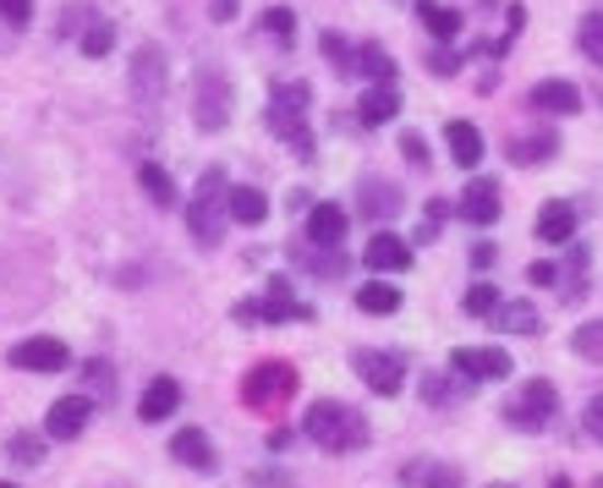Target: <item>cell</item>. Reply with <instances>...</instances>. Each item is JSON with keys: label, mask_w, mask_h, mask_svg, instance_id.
<instances>
[{"label": "cell", "mask_w": 603, "mask_h": 488, "mask_svg": "<svg viewBox=\"0 0 603 488\" xmlns=\"http://www.w3.org/2000/svg\"><path fill=\"white\" fill-rule=\"evenodd\" d=\"M499 286H488V280H477V286H466V297H461V307L472 313V318H494L499 313Z\"/></svg>", "instance_id": "obj_32"}, {"label": "cell", "mask_w": 603, "mask_h": 488, "mask_svg": "<svg viewBox=\"0 0 603 488\" xmlns=\"http://www.w3.org/2000/svg\"><path fill=\"white\" fill-rule=\"evenodd\" d=\"M286 318H313V307L297 302L291 280H269V291H264V302H258V324H286Z\"/></svg>", "instance_id": "obj_18"}, {"label": "cell", "mask_w": 603, "mask_h": 488, "mask_svg": "<svg viewBox=\"0 0 603 488\" xmlns=\"http://www.w3.org/2000/svg\"><path fill=\"white\" fill-rule=\"evenodd\" d=\"M7 362H12L18 373H67L72 351H67V340H56V335H28V340H18V346L7 351Z\"/></svg>", "instance_id": "obj_8"}, {"label": "cell", "mask_w": 603, "mask_h": 488, "mask_svg": "<svg viewBox=\"0 0 603 488\" xmlns=\"http://www.w3.org/2000/svg\"><path fill=\"white\" fill-rule=\"evenodd\" d=\"M537 242L543 247H570L576 242V204H565V198H548L543 209H537Z\"/></svg>", "instance_id": "obj_15"}, {"label": "cell", "mask_w": 603, "mask_h": 488, "mask_svg": "<svg viewBox=\"0 0 603 488\" xmlns=\"http://www.w3.org/2000/svg\"><path fill=\"white\" fill-rule=\"evenodd\" d=\"M94 395L89 390H78V395H61L56 406H50V417H45V433L50 439H78L83 428H89V417H94Z\"/></svg>", "instance_id": "obj_13"}, {"label": "cell", "mask_w": 603, "mask_h": 488, "mask_svg": "<svg viewBox=\"0 0 603 488\" xmlns=\"http://www.w3.org/2000/svg\"><path fill=\"white\" fill-rule=\"evenodd\" d=\"M318 50H324V61H329L335 72H357V45H346V39H340L335 28H329V34L318 39Z\"/></svg>", "instance_id": "obj_37"}, {"label": "cell", "mask_w": 603, "mask_h": 488, "mask_svg": "<svg viewBox=\"0 0 603 488\" xmlns=\"http://www.w3.org/2000/svg\"><path fill=\"white\" fill-rule=\"evenodd\" d=\"M401 187L395 182H384V176H368L362 187H357V209L368 214V220H395L401 214Z\"/></svg>", "instance_id": "obj_17"}, {"label": "cell", "mask_w": 603, "mask_h": 488, "mask_svg": "<svg viewBox=\"0 0 603 488\" xmlns=\"http://www.w3.org/2000/svg\"><path fill=\"white\" fill-rule=\"evenodd\" d=\"M576 45H581V56H587L592 67H603V12L581 18V28H576Z\"/></svg>", "instance_id": "obj_35"}, {"label": "cell", "mask_w": 603, "mask_h": 488, "mask_svg": "<svg viewBox=\"0 0 603 488\" xmlns=\"http://www.w3.org/2000/svg\"><path fill=\"white\" fill-rule=\"evenodd\" d=\"M83 390H89L100 406H116V395H121V379H116V368H111L105 357H89V362H83Z\"/></svg>", "instance_id": "obj_26"}, {"label": "cell", "mask_w": 603, "mask_h": 488, "mask_svg": "<svg viewBox=\"0 0 603 488\" xmlns=\"http://www.w3.org/2000/svg\"><path fill=\"white\" fill-rule=\"evenodd\" d=\"M488 488H515V483H488Z\"/></svg>", "instance_id": "obj_50"}, {"label": "cell", "mask_w": 603, "mask_h": 488, "mask_svg": "<svg viewBox=\"0 0 603 488\" xmlns=\"http://www.w3.org/2000/svg\"><path fill=\"white\" fill-rule=\"evenodd\" d=\"M362 264L373 269V275H406L411 269V242H401L395 231H373L368 236V247H362Z\"/></svg>", "instance_id": "obj_12"}, {"label": "cell", "mask_w": 603, "mask_h": 488, "mask_svg": "<svg viewBox=\"0 0 603 488\" xmlns=\"http://www.w3.org/2000/svg\"><path fill=\"white\" fill-rule=\"evenodd\" d=\"M444 214H450V204H444V198H433V204H428V220L417 225V242H422V247H428V242H439V225H444Z\"/></svg>", "instance_id": "obj_40"}, {"label": "cell", "mask_w": 603, "mask_h": 488, "mask_svg": "<svg viewBox=\"0 0 603 488\" xmlns=\"http://www.w3.org/2000/svg\"><path fill=\"white\" fill-rule=\"evenodd\" d=\"M548 488H576V483H570L565 472H554V477H548Z\"/></svg>", "instance_id": "obj_49"}, {"label": "cell", "mask_w": 603, "mask_h": 488, "mask_svg": "<svg viewBox=\"0 0 603 488\" xmlns=\"http://www.w3.org/2000/svg\"><path fill=\"white\" fill-rule=\"evenodd\" d=\"M455 384H466L455 368H450V373H428V379H422V400H428V406H450Z\"/></svg>", "instance_id": "obj_38"}, {"label": "cell", "mask_w": 603, "mask_h": 488, "mask_svg": "<svg viewBox=\"0 0 603 488\" xmlns=\"http://www.w3.org/2000/svg\"><path fill=\"white\" fill-rule=\"evenodd\" d=\"M417 23H422L439 45H450V39L461 34V23H466V18H461L455 7H439V0H417Z\"/></svg>", "instance_id": "obj_24"}, {"label": "cell", "mask_w": 603, "mask_h": 488, "mask_svg": "<svg viewBox=\"0 0 603 488\" xmlns=\"http://www.w3.org/2000/svg\"><path fill=\"white\" fill-rule=\"evenodd\" d=\"M401 116V94H395V83H373L362 100H357V121L362 127H390Z\"/></svg>", "instance_id": "obj_20"}, {"label": "cell", "mask_w": 603, "mask_h": 488, "mask_svg": "<svg viewBox=\"0 0 603 488\" xmlns=\"http://www.w3.org/2000/svg\"><path fill=\"white\" fill-rule=\"evenodd\" d=\"M138 187L149 193V204H154V209H176V204H182V198H176V176H171L165 165H154V160H149V165H138Z\"/></svg>", "instance_id": "obj_25"}, {"label": "cell", "mask_w": 603, "mask_h": 488, "mask_svg": "<svg viewBox=\"0 0 603 488\" xmlns=\"http://www.w3.org/2000/svg\"><path fill=\"white\" fill-rule=\"evenodd\" d=\"M302 433L324 450V455H351V450H362L368 444V417L357 411V406H346V400H313L308 406V417H302Z\"/></svg>", "instance_id": "obj_1"}, {"label": "cell", "mask_w": 603, "mask_h": 488, "mask_svg": "<svg viewBox=\"0 0 603 488\" xmlns=\"http://www.w3.org/2000/svg\"><path fill=\"white\" fill-rule=\"evenodd\" d=\"M505 154H510V165L532 171V165H543V160H554V154H559V138H554V132H521V138H510V143H505Z\"/></svg>", "instance_id": "obj_22"}, {"label": "cell", "mask_w": 603, "mask_h": 488, "mask_svg": "<svg viewBox=\"0 0 603 488\" xmlns=\"http://www.w3.org/2000/svg\"><path fill=\"white\" fill-rule=\"evenodd\" d=\"M472 264L488 269V264H494V242H477V247H472Z\"/></svg>", "instance_id": "obj_48"}, {"label": "cell", "mask_w": 603, "mask_h": 488, "mask_svg": "<svg viewBox=\"0 0 603 488\" xmlns=\"http://www.w3.org/2000/svg\"><path fill=\"white\" fill-rule=\"evenodd\" d=\"M357 307H362V313H395V307H401V291H395V286H384V280L357 286Z\"/></svg>", "instance_id": "obj_31"}, {"label": "cell", "mask_w": 603, "mask_h": 488, "mask_svg": "<svg viewBox=\"0 0 603 488\" xmlns=\"http://www.w3.org/2000/svg\"><path fill=\"white\" fill-rule=\"evenodd\" d=\"M526 280H532V286H559V264H548V258H537V264L526 269Z\"/></svg>", "instance_id": "obj_46"}, {"label": "cell", "mask_w": 603, "mask_h": 488, "mask_svg": "<svg viewBox=\"0 0 603 488\" xmlns=\"http://www.w3.org/2000/svg\"><path fill=\"white\" fill-rule=\"evenodd\" d=\"M351 368H357V379H362L373 395H401V384H406V362H401L395 351L357 346V351H351Z\"/></svg>", "instance_id": "obj_9"}, {"label": "cell", "mask_w": 603, "mask_h": 488, "mask_svg": "<svg viewBox=\"0 0 603 488\" xmlns=\"http://www.w3.org/2000/svg\"><path fill=\"white\" fill-rule=\"evenodd\" d=\"M587 242H570V258H565V275H559V297L565 302H581L587 297Z\"/></svg>", "instance_id": "obj_28"}, {"label": "cell", "mask_w": 603, "mask_h": 488, "mask_svg": "<svg viewBox=\"0 0 603 488\" xmlns=\"http://www.w3.org/2000/svg\"><path fill=\"white\" fill-rule=\"evenodd\" d=\"M171 461L187 466V472H214V466H220V461H214V439H209L204 428H182V433H171Z\"/></svg>", "instance_id": "obj_16"}, {"label": "cell", "mask_w": 603, "mask_h": 488, "mask_svg": "<svg viewBox=\"0 0 603 488\" xmlns=\"http://www.w3.org/2000/svg\"><path fill=\"white\" fill-rule=\"evenodd\" d=\"M526 105L543 111V116H581V89L565 83V78H543V83H532Z\"/></svg>", "instance_id": "obj_14"}, {"label": "cell", "mask_w": 603, "mask_h": 488, "mask_svg": "<svg viewBox=\"0 0 603 488\" xmlns=\"http://www.w3.org/2000/svg\"><path fill=\"white\" fill-rule=\"evenodd\" d=\"M308 100H313V89L297 78V83H275V94H269V132L280 138V143H291L297 149V160H313V132H308Z\"/></svg>", "instance_id": "obj_3"}, {"label": "cell", "mask_w": 603, "mask_h": 488, "mask_svg": "<svg viewBox=\"0 0 603 488\" xmlns=\"http://www.w3.org/2000/svg\"><path fill=\"white\" fill-rule=\"evenodd\" d=\"M0 18L18 23V28H28V23H34V0H0Z\"/></svg>", "instance_id": "obj_43"}, {"label": "cell", "mask_w": 603, "mask_h": 488, "mask_svg": "<svg viewBox=\"0 0 603 488\" xmlns=\"http://www.w3.org/2000/svg\"><path fill=\"white\" fill-rule=\"evenodd\" d=\"M450 368L466 379V384H494V379H510L515 362L505 346H455L450 351Z\"/></svg>", "instance_id": "obj_7"}, {"label": "cell", "mask_w": 603, "mask_h": 488, "mask_svg": "<svg viewBox=\"0 0 603 488\" xmlns=\"http://www.w3.org/2000/svg\"><path fill=\"white\" fill-rule=\"evenodd\" d=\"M127 78H132V100L154 111V105L165 100V83H171V72H165V50H160V45H138Z\"/></svg>", "instance_id": "obj_10"}, {"label": "cell", "mask_w": 603, "mask_h": 488, "mask_svg": "<svg viewBox=\"0 0 603 488\" xmlns=\"http://www.w3.org/2000/svg\"><path fill=\"white\" fill-rule=\"evenodd\" d=\"M0 488H18V483H0Z\"/></svg>", "instance_id": "obj_51"}, {"label": "cell", "mask_w": 603, "mask_h": 488, "mask_svg": "<svg viewBox=\"0 0 603 488\" xmlns=\"http://www.w3.org/2000/svg\"><path fill=\"white\" fill-rule=\"evenodd\" d=\"M581 428H587V433L603 444V395H592V400H587V411H581Z\"/></svg>", "instance_id": "obj_44"}, {"label": "cell", "mask_w": 603, "mask_h": 488, "mask_svg": "<svg viewBox=\"0 0 603 488\" xmlns=\"http://www.w3.org/2000/svg\"><path fill=\"white\" fill-rule=\"evenodd\" d=\"M78 45H83V56H89V61H105V56L116 50V23H94V28H83V39H78Z\"/></svg>", "instance_id": "obj_36"}, {"label": "cell", "mask_w": 603, "mask_h": 488, "mask_svg": "<svg viewBox=\"0 0 603 488\" xmlns=\"http://www.w3.org/2000/svg\"><path fill=\"white\" fill-rule=\"evenodd\" d=\"M554 411H559V390H554L548 379H526V384L499 406V417H505L515 433H543Z\"/></svg>", "instance_id": "obj_5"}, {"label": "cell", "mask_w": 603, "mask_h": 488, "mask_svg": "<svg viewBox=\"0 0 603 488\" xmlns=\"http://www.w3.org/2000/svg\"><path fill=\"white\" fill-rule=\"evenodd\" d=\"M231 111H236L231 78H225L220 67H198V94H193V121H198V132H225V127H231Z\"/></svg>", "instance_id": "obj_6"}, {"label": "cell", "mask_w": 603, "mask_h": 488, "mask_svg": "<svg viewBox=\"0 0 603 488\" xmlns=\"http://www.w3.org/2000/svg\"><path fill=\"white\" fill-rule=\"evenodd\" d=\"M422 488H461V472H455L450 461H439V466L422 472Z\"/></svg>", "instance_id": "obj_41"}, {"label": "cell", "mask_w": 603, "mask_h": 488, "mask_svg": "<svg viewBox=\"0 0 603 488\" xmlns=\"http://www.w3.org/2000/svg\"><path fill=\"white\" fill-rule=\"evenodd\" d=\"M401 154L411 160V165H428L433 154H428V138L422 132H401Z\"/></svg>", "instance_id": "obj_42"}, {"label": "cell", "mask_w": 603, "mask_h": 488, "mask_svg": "<svg viewBox=\"0 0 603 488\" xmlns=\"http://www.w3.org/2000/svg\"><path fill=\"white\" fill-rule=\"evenodd\" d=\"M209 18H214V23H236V0H214Z\"/></svg>", "instance_id": "obj_47"}, {"label": "cell", "mask_w": 603, "mask_h": 488, "mask_svg": "<svg viewBox=\"0 0 603 488\" xmlns=\"http://www.w3.org/2000/svg\"><path fill=\"white\" fill-rule=\"evenodd\" d=\"M231 220L264 225V220H269V198H264L258 187H231Z\"/></svg>", "instance_id": "obj_29"}, {"label": "cell", "mask_w": 603, "mask_h": 488, "mask_svg": "<svg viewBox=\"0 0 603 488\" xmlns=\"http://www.w3.org/2000/svg\"><path fill=\"white\" fill-rule=\"evenodd\" d=\"M570 346H576V357H603V318L581 324V329L570 335Z\"/></svg>", "instance_id": "obj_39"}, {"label": "cell", "mask_w": 603, "mask_h": 488, "mask_svg": "<svg viewBox=\"0 0 603 488\" xmlns=\"http://www.w3.org/2000/svg\"><path fill=\"white\" fill-rule=\"evenodd\" d=\"M357 72L368 83H395V61H390L384 45H357Z\"/></svg>", "instance_id": "obj_30"}, {"label": "cell", "mask_w": 603, "mask_h": 488, "mask_svg": "<svg viewBox=\"0 0 603 488\" xmlns=\"http://www.w3.org/2000/svg\"><path fill=\"white\" fill-rule=\"evenodd\" d=\"M225 220H231V182H225L220 165H209L198 193H193V204H187V231H193L198 247H220Z\"/></svg>", "instance_id": "obj_2"}, {"label": "cell", "mask_w": 603, "mask_h": 488, "mask_svg": "<svg viewBox=\"0 0 603 488\" xmlns=\"http://www.w3.org/2000/svg\"><path fill=\"white\" fill-rule=\"evenodd\" d=\"M45 439H50V433H12V439H7L12 466H39V461H45Z\"/></svg>", "instance_id": "obj_33"}, {"label": "cell", "mask_w": 603, "mask_h": 488, "mask_svg": "<svg viewBox=\"0 0 603 488\" xmlns=\"http://www.w3.org/2000/svg\"><path fill=\"white\" fill-rule=\"evenodd\" d=\"M308 242L313 247H340L346 242V209L340 204H313L308 209Z\"/></svg>", "instance_id": "obj_21"}, {"label": "cell", "mask_w": 603, "mask_h": 488, "mask_svg": "<svg viewBox=\"0 0 603 488\" xmlns=\"http://www.w3.org/2000/svg\"><path fill=\"white\" fill-rule=\"evenodd\" d=\"M455 214H461L466 225H494V220L505 214V204H499V182H494V176H472V182L455 193Z\"/></svg>", "instance_id": "obj_11"}, {"label": "cell", "mask_w": 603, "mask_h": 488, "mask_svg": "<svg viewBox=\"0 0 603 488\" xmlns=\"http://www.w3.org/2000/svg\"><path fill=\"white\" fill-rule=\"evenodd\" d=\"M444 143H450V160H455L461 171H477V165H483V132H477L472 121H450V127H444Z\"/></svg>", "instance_id": "obj_23"}, {"label": "cell", "mask_w": 603, "mask_h": 488, "mask_svg": "<svg viewBox=\"0 0 603 488\" xmlns=\"http://www.w3.org/2000/svg\"><path fill=\"white\" fill-rule=\"evenodd\" d=\"M428 67H433V78H455V72H461V56H455V50H433Z\"/></svg>", "instance_id": "obj_45"}, {"label": "cell", "mask_w": 603, "mask_h": 488, "mask_svg": "<svg viewBox=\"0 0 603 488\" xmlns=\"http://www.w3.org/2000/svg\"><path fill=\"white\" fill-rule=\"evenodd\" d=\"M176 406H182V384H176L171 373L149 379V390L138 395V417H143V422H165V417H176Z\"/></svg>", "instance_id": "obj_19"}, {"label": "cell", "mask_w": 603, "mask_h": 488, "mask_svg": "<svg viewBox=\"0 0 603 488\" xmlns=\"http://www.w3.org/2000/svg\"><path fill=\"white\" fill-rule=\"evenodd\" d=\"M297 390H302V373H297L291 362H258V368H247V379H242V400H247L253 411H280Z\"/></svg>", "instance_id": "obj_4"}, {"label": "cell", "mask_w": 603, "mask_h": 488, "mask_svg": "<svg viewBox=\"0 0 603 488\" xmlns=\"http://www.w3.org/2000/svg\"><path fill=\"white\" fill-rule=\"evenodd\" d=\"M258 28H264L275 45H291V39H297V12H291V7H269V12L258 18Z\"/></svg>", "instance_id": "obj_34"}, {"label": "cell", "mask_w": 603, "mask_h": 488, "mask_svg": "<svg viewBox=\"0 0 603 488\" xmlns=\"http://www.w3.org/2000/svg\"><path fill=\"white\" fill-rule=\"evenodd\" d=\"M494 324L499 329H510V335H543V313L532 307V302H499V313H494Z\"/></svg>", "instance_id": "obj_27"}]
</instances>
